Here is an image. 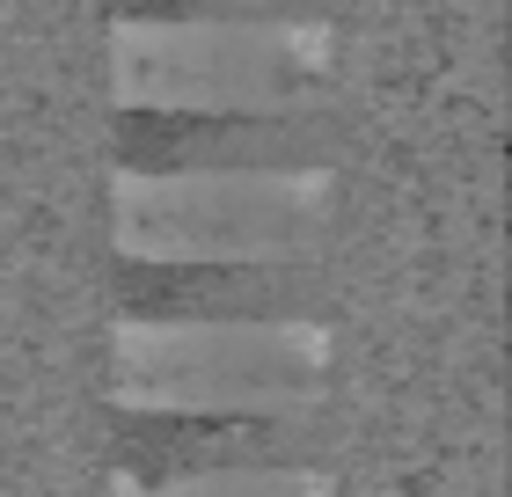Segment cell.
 <instances>
[{"mask_svg": "<svg viewBox=\"0 0 512 497\" xmlns=\"http://www.w3.org/2000/svg\"><path fill=\"white\" fill-rule=\"evenodd\" d=\"M337 329L308 307H154L110 337V402L176 424H293L337 388Z\"/></svg>", "mask_w": 512, "mask_h": 497, "instance_id": "obj_1", "label": "cell"}, {"mask_svg": "<svg viewBox=\"0 0 512 497\" xmlns=\"http://www.w3.org/2000/svg\"><path fill=\"white\" fill-rule=\"evenodd\" d=\"M337 220V161H125L110 183V234L139 271H300Z\"/></svg>", "mask_w": 512, "mask_h": 497, "instance_id": "obj_2", "label": "cell"}, {"mask_svg": "<svg viewBox=\"0 0 512 497\" xmlns=\"http://www.w3.org/2000/svg\"><path fill=\"white\" fill-rule=\"evenodd\" d=\"M344 37L322 8L118 15L110 96L125 117H322Z\"/></svg>", "mask_w": 512, "mask_h": 497, "instance_id": "obj_3", "label": "cell"}, {"mask_svg": "<svg viewBox=\"0 0 512 497\" xmlns=\"http://www.w3.org/2000/svg\"><path fill=\"white\" fill-rule=\"evenodd\" d=\"M110 497H337V483L308 461H205L176 476H110Z\"/></svg>", "mask_w": 512, "mask_h": 497, "instance_id": "obj_4", "label": "cell"}]
</instances>
